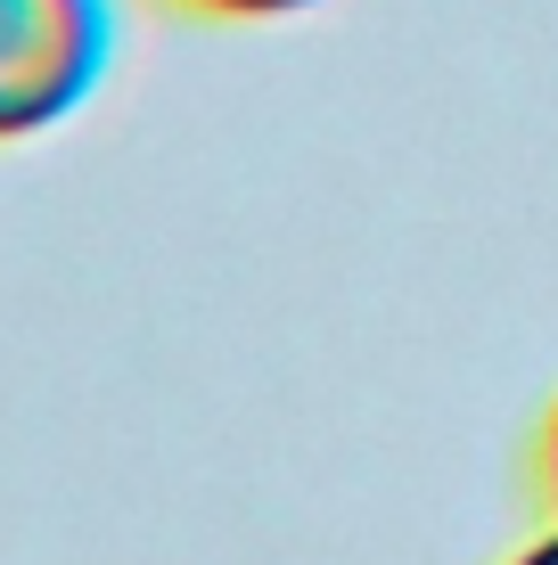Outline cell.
Segmentation results:
<instances>
[{
    "label": "cell",
    "mask_w": 558,
    "mask_h": 565,
    "mask_svg": "<svg viewBox=\"0 0 558 565\" xmlns=\"http://www.w3.org/2000/svg\"><path fill=\"white\" fill-rule=\"evenodd\" d=\"M198 17H296V9H320V0H181Z\"/></svg>",
    "instance_id": "obj_2"
},
{
    "label": "cell",
    "mask_w": 558,
    "mask_h": 565,
    "mask_svg": "<svg viewBox=\"0 0 558 565\" xmlns=\"http://www.w3.org/2000/svg\"><path fill=\"white\" fill-rule=\"evenodd\" d=\"M115 50L107 0H0V140H33L91 99Z\"/></svg>",
    "instance_id": "obj_1"
},
{
    "label": "cell",
    "mask_w": 558,
    "mask_h": 565,
    "mask_svg": "<svg viewBox=\"0 0 558 565\" xmlns=\"http://www.w3.org/2000/svg\"><path fill=\"white\" fill-rule=\"evenodd\" d=\"M543 467H550V492H558V418H550V443H543Z\"/></svg>",
    "instance_id": "obj_4"
},
{
    "label": "cell",
    "mask_w": 558,
    "mask_h": 565,
    "mask_svg": "<svg viewBox=\"0 0 558 565\" xmlns=\"http://www.w3.org/2000/svg\"><path fill=\"white\" fill-rule=\"evenodd\" d=\"M517 565H558V533L543 541V550H526V557H517Z\"/></svg>",
    "instance_id": "obj_3"
}]
</instances>
